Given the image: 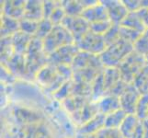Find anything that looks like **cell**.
<instances>
[{"instance_id":"obj_1","label":"cell","mask_w":148,"mask_h":138,"mask_svg":"<svg viewBox=\"0 0 148 138\" xmlns=\"http://www.w3.org/2000/svg\"><path fill=\"white\" fill-rule=\"evenodd\" d=\"M25 57H26L27 65L26 80H35L37 74L45 65H48V55L43 50L42 40L33 36Z\"/></svg>"},{"instance_id":"obj_2","label":"cell","mask_w":148,"mask_h":138,"mask_svg":"<svg viewBox=\"0 0 148 138\" xmlns=\"http://www.w3.org/2000/svg\"><path fill=\"white\" fill-rule=\"evenodd\" d=\"M134 52V44L120 40L106 48L99 57L104 67L118 68L123 61Z\"/></svg>"},{"instance_id":"obj_3","label":"cell","mask_w":148,"mask_h":138,"mask_svg":"<svg viewBox=\"0 0 148 138\" xmlns=\"http://www.w3.org/2000/svg\"><path fill=\"white\" fill-rule=\"evenodd\" d=\"M42 43L45 54L50 55L64 46L75 44V40L71 33L61 24L55 25L52 32L42 40Z\"/></svg>"},{"instance_id":"obj_4","label":"cell","mask_w":148,"mask_h":138,"mask_svg":"<svg viewBox=\"0 0 148 138\" xmlns=\"http://www.w3.org/2000/svg\"><path fill=\"white\" fill-rule=\"evenodd\" d=\"M35 80L47 93L53 95L65 82H67V80L59 73L56 66L51 64L46 65L40 71Z\"/></svg>"},{"instance_id":"obj_5","label":"cell","mask_w":148,"mask_h":138,"mask_svg":"<svg viewBox=\"0 0 148 138\" xmlns=\"http://www.w3.org/2000/svg\"><path fill=\"white\" fill-rule=\"evenodd\" d=\"M146 64L144 56L134 51L118 67L121 80L128 84H132L136 76L140 73V71L145 67Z\"/></svg>"},{"instance_id":"obj_6","label":"cell","mask_w":148,"mask_h":138,"mask_svg":"<svg viewBox=\"0 0 148 138\" xmlns=\"http://www.w3.org/2000/svg\"><path fill=\"white\" fill-rule=\"evenodd\" d=\"M80 52L88 53L94 55H100L107 48V44L103 35H99L93 32H89L85 34L78 42L75 43Z\"/></svg>"},{"instance_id":"obj_7","label":"cell","mask_w":148,"mask_h":138,"mask_svg":"<svg viewBox=\"0 0 148 138\" xmlns=\"http://www.w3.org/2000/svg\"><path fill=\"white\" fill-rule=\"evenodd\" d=\"M80 51L75 43L64 46V47L56 50L55 52L48 55V64L53 65H72L75 56Z\"/></svg>"},{"instance_id":"obj_8","label":"cell","mask_w":148,"mask_h":138,"mask_svg":"<svg viewBox=\"0 0 148 138\" xmlns=\"http://www.w3.org/2000/svg\"><path fill=\"white\" fill-rule=\"evenodd\" d=\"M63 26L68 30L75 40V43L90 30V24L81 16H65L62 22Z\"/></svg>"},{"instance_id":"obj_9","label":"cell","mask_w":148,"mask_h":138,"mask_svg":"<svg viewBox=\"0 0 148 138\" xmlns=\"http://www.w3.org/2000/svg\"><path fill=\"white\" fill-rule=\"evenodd\" d=\"M71 66H72L73 71L90 68L103 70L105 68L99 55H94L85 52H79L77 54Z\"/></svg>"},{"instance_id":"obj_10","label":"cell","mask_w":148,"mask_h":138,"mask_svg":"<svg viewBox=\"0 0 148 138\" xmlns=\"http://www.w3.org/2000/svg\"><path fill=\"white\" fill-rule=\"evenodd\" d=\"M101 2L105 6L112 24L121 25L129 13L123 2L119 0H102Z\"/></svg>"},{"instance_id":"obj_11","label":"cell","mask_w":148,"mask_h":138,"mask_svg":"<svg viewBox=\"0 0 148 138\" xmlns=\"http://www.w3.org/2000/svg\"><path fill=\"white\" fill-rule=\"evenodd\" d=\"M141 97V94L137 90L134 86L130 84L127 89L124 90L120 97V103H121V109L124 111L127 114H134L137 102Z\"/></svg>"},{"instance_id":"obj_12","label":"cell","mask_w":148,"mask_h":138,"mask_svg":"<svg viewBox=\"0 0 148 138\" xmlns=\"http://www.w3.org/2000/svg\"><path fill=\"white\" fill-rule=\"evenodd\" d=\"M2 65H4L15 78H18L26 80L27 65H26V57H25V55L14 54L12 57L6 64H4Z\"/></svg>"},{"instance_id":"obj_13","label":"cell","mask_w":148,"mask_h":138,"mask_svg":"<svg viewBox=\"0 0 148 138\" xmlns=\"http://www.w3.org/2000/svg\"><path fill=\"white\" fill-rule=\"evenodd\" d=\"M81 17L84 18L89 24L110 19L107 9L101 1H99L89 8H85Z\"/></svg>"},{"instance_id":"obj_14","label":"cell","mask_w":148,"mask_h":138,"mask_svg":"<svg viewBox=\"0 0 148 138\" xmlns=\"http://www.w3.org/2000/svg\"><path fill=\"white\" fill-rule=\"evenodd\" d=\"M26 1L23 0H13V1H4L2 5V15L20 20L24 17Z\"/></svg>"},{"instance_id":"obj_15","label":"cell","mask_w":148,"mask_h":138,"mask_svg":"<svg viewBox=\"0 0 148 138\" xmlns=\"http://www.w3.org/2000/svg\"><path fill=\"white\" fill-rule=\"evenodd\" d=\"M99 113V111L98 103L91 101L89 103L86 104L81 111H79L78 112H76V113L71 116H72V118L75 124L79 125V127H81L85 124H86L88 122H89L91 119H93L94 117L96 115H98Z\"/></svg>"},{"instance_id":"obj_16","label":"cell","mask_w":148,"mask_h":138,"mask_svg":"<svg viewBox=\"0 0 148 138\" xmlns=\"http://www.w3.org/2000/svg\"><path fill=\"white\" fill-rule=\"evenodd\" d=\"M105 121H106V115L99 113L93 119H91L86 124L79 127V129L76 132V135L88 136L93 134H96L99 130L105 128Z\"/></svg>"},{"instance_id":"obj_17","label":"cell","mask_w":148,"mask_h":138,"mask_svg":"<svg viewBox=\"0 0 148 138\" xmlns=\"http://www.w3.org/2000/svg\"><path fill=\"white\" fill-rule=\"evenodd\" d=\"M23 19H29L36 22H40V20L43 19L42 1H38V0L26 1Z\"/></svg>"},{"instance_id":"obj_18","label":"cell","mask_w":148,"mask_h":138,"mask_svg":"<svg viewBox=\"0 0 148 138\" xmlns=\"http://www.w3.org/2000/svg\"><path fill=\"white\" fill-rule=\"evenodd\" d=\"M13 113L16 121H18V122L21 124H28L29 125H32L38 124L40 120H42V116L37 113V112L23 108H16L14 110Z\"/></svg>"},{"instance_id":"obj_19","label":"cell","mask_w":148,"mask_h":138,"mask_svg":"<svg viewBox=\"0 0 148 138\" xmlns=\"http://www.w3.org/2000/svg\"><path fill=\"white\" fill-rule=\"evenodd\" d=\"M98 103L99 113L108 115L121 109L120 99L113 95H106Z\"/></svg>"},{"instance_id":"obj_20","label":"cell","mask_w":148,"mask_h":138,"mask_svg":"<svg viewBox=\"0 0 148 138\" xmlns=\"http://www.w3.org/2000/svg\"><path fill=\"white\" fill-rule=\"evenodd\" d=\"M33 36H30L29 34H26L22 32H18L11 36L13 48L15 51V54H23L25 55L28 51L29 45L32 42V39Z\"/></svg>"},{"instance_id":"obj_21","label":"cell","mask_w":148,"mask_h":138,"mask_svg":"<svg viewBox=\"0 0 148 138\" xmlns=\"http://www.w3.org/2000/svg\"><path fill=\"white\" fill-rule=\"evenodd\" d=\"M91 101H92V100L89 98L72 96L64 100L62 102V104L64 107V109L67 111L71 115H73L82 110L86 104L89 103Z\"/></svg>"},{"instance_id":"obj_22","label":"cell","mask_w":148,"mask_h":138,"mask_svg":"<svg viewBox=\"0 0 148 138\" xmlns=\"http://www.w3.org/2000/svg\"><path fill=\"white\" fill-rule=\"evenodd\" d=\"M140 120L137 118L135 114H128L124 119L123 122L121 124V127L119 128L121 134L124 138H132V135L140 124Z\"/></svg>"},{"instance_id":"obj_23","label":"cell","mask_w":148,"mask_h":138,"mask_svg":"<svg viewBox=\"0 0 148 138\" xmlns=\"http://www.w3.org/2000/svg\"><path fill=\"white\" fill-rule=\"evenodd\" d=\"M103 78L106 92L107 94H109V92L121 80L119 68L105 67L103 71Z\"/></svg>"},{"instance_id":"obj_24","label":"cell","mask_w":148,"mask_h":138,"mask_svg":"<svg viewBox=\"0 0 148 138\" xmlns=\"http://www.w3.org/2000/svg\"><path fill=\"white\" fill-rule=\"evenodd\" d=\"M19 32V20L2 15L1 16V38L11 37Z\"/></svg>"},{"instance_id":"obj_25","label":"cell","mask_w":148,"mask_h":138,"mask_svg":"<svg viewBox=\"0 0 148 138\" xmlns=\"http://www.w3.org/2000/svg\"><path fill=\"white\" fill-rule=\"evenodd\" d=\"M121 25L131 30H134L135 32H138L141 34H144L146 30L145 26L143 23L142 19L138 16L137 12H129Z\"/></svg>"},{"instance_id":"obj_26","label":"cell","mask_w":148,"mask_h":138,"mask_svg":"<svg viewBox=\"0 0 148 138\" xmlns=\"http://www.w3.org/2000/svg\"><path fill=\"white\" fill-rule=\"evenodd\" d=\"M127 115L128 114L121 109L106 115L105 127L110 129H119Z\"/></svg>"},{"instance_id":"obj_27","label":"cell","mask_w":148,"mask_h":138,"mask_svg":"<svg viewBox=\"0 0 148 138\" xmlns=\"http://www.w3.org/2000/svg\"><path fill=\"white\" fill-rule=\"evenodd\" d=\"M132 85L141 95L148 94V64H146L140 73L136 76Z\"/></svg>"},{"instance_id":"obj_28","label":"cell","mask_w":148,"mask_h":138,"mask_svg":"<svg viewBox=\"0 0 148 138\" xmlns=\"http://www.w3.org/2000/svg\"><path fill=\"white\" fill-rule=\"evenodd\" d=\"M61 4H62V8H64L66 16H70V17L81 16L85 9L81 1L66 0V1H61Z\"/></svg>"},{"instance_id":"obj_29","label":"cell","mask_w":148,"mask_h":138,"mask_svg":"<svg viewBox=\"0 0 148 138\" xmlns=\"http://www.w3.org/2000/svg\"><path fill=\"white\" fill-rule=\"evenodd\" d=\"M106 95L107 92L104 85L103 72H102L92 84V97H91V99H92L93 102H99Z\"/></svg>"},{"instance_id":"obj_30","label":"cell","mask_w":148,"mask_h":138,"mask_svg":"<svg viewBox=\"0 0 148 138\" xmlns=\"http://www.w3.org/2000/svg\"><path fill=\"white\" fill-rule=\"evenodd\" d=\"M47 128L42 124H35L28 125L26 129V138H52Z\"/></svg>"},{"instance_id":"obj_31","label":"cell","mask_w":148,"mask_h":138,"mask_svg":"<svg viewBox=\"0 0 148 138\" xmlns=\"http://www.w3.org/2000/svg\"><path fill=\"white\" fill-rule=\"evenodd\" d=\"M15 54L11 37L1 38V63L6 64Z\"/></svg>"},{"instance_id":"obj_32","label":"cell","mask_w":148,"mask_h":138,"mask_svg":"<svg viewBox=\"0 0 148 138\" xmlns=\"http://www.w3.org/2000/svg\"><path fill=\"white\" fill-rule=\"evenodd\" d=\"M77 138H124L121 134L119 129H110V128H103L88 136H83L76 135Z\"/></svg>"},{"instance_id":"obj_33","label":"cell","mask_w":148,"mask_h":138,"mask_svg":"<svg viewBox=\"0 0 148 138\" xmlns=\"http://www.w3.org/2000/svg\"><path fill=\"white\" fill-rule=\"evenodd\" d=\"M137 118L140 121H144L147 119L148 116V94L141 95L140 99L137 102L135 113Z\"/></svg>"},{"instance_id":"obj_34","label":"cell","mask_w":148,"mask_h":138,"mask_svg":"<svg viewBox=\"0 0 148 138\" xmlns=\"http://www.w3.org/2000/svg\"><path fill=\"white\" fill-rule=\"evenodd\" d=\"M39 27V22L32 21V20L22 19L19 20V30L30 36H35Z\"/></svg>"},{"instance_id":"obj_35","label":"cell","mask_w":148,"mask_h":138,"mask_svg":"<svg viewBox=\"0 0 148 138\" xmlns=\"http://www.w3.org/2000/svg\"><path fill=\"white\" fill-rule=\"evenodd\" d=\"M54 25L49 19H43L39 22V27L37 30V32L35 34V37H37L40 40H43L47 35L52 32Z\"/></svg>"},{"instance_id":"obj_36","label":"cell","mask_w":148,"mask_h":138,"mask_svg":"<svg viewBox=\"0 0 148 138\" xmlns=\"http://www.w3.org/2000/svg\"><path fill=\"white\" fill-rule=\"evenodd\" d=\"M103 37L107 44V47L117 42H119L120 40H121L120 34V25L113 24L112 27L103 35Z\"/></svg>"},{"instance_id":"obj_37","label":"cell","mask_w":148,"mask_h":138,"mask_svg":"<svg viewBox=\"0 0 148 138\" xmlns=\"http://www.w3.org/2000/svg\"><path fill=\"white\" fill-rule=\"evenodd\" d=\"M120 34H121V40L126 41V42H128L132 44H134L143 35L138 32H135L134 30L123 27V26H121V25H120Z\"/></svg>"},{"instance_id":"obj_38","label":"cell","mask_w":148,"mask_h":138,"mask_svg":"<svg viewBox=\"0 0 148 138\" xmlns=\"http://www.w3.org/2000/svg\"><path fill=\"white\" fill-rule=\"evenodd\" d=\"M72 87H73V79L65 82L61 88L55 92L53 95L55 100L57 101H64L67 98L71 96V90H72Z\"/></svg>"},{"instance_id":"obj_39","label":"cell","mask_w":148,"mask_h":138,"mask_svg":"<svg viewBox=\"0 0 148 138\" xmlns=\"http://www.w3.org/2000/svg\"><path fill=\"white\" fill-rule=\"evenodd\" d=\"M112 25L113 24H112V22L110 19L95 22V23L90 24V30L99 35H104L112 27Z\"/></svg>"},{"instance_id":"obj_40","label":"cell","mask_w":148,"mask_h":138,"mask_svg":"<svg viewBox=\"0 0 148 138\" xmlns=\"http://www.w3.org/2000/svg\"><path fill=\"white\" fill-rule=\"evenodd\" d=\"M134 51L144 57L148 54V39L144 34L134 43Z\"/></svg>"},{"instance_id":"obj_41","label":"cell","mask_w":148,"mask_h":138,"mask_svg":"<svg viewBox=\"0 0 148 138\" xmlns=\"http://www.w3.org/2000/svg\"><path fill=\"white\" fill-rule=\"evenodd\" d=\"M65 16H66V14L64 12V8H62V4H61L60 7L56 8L53 10V12L50 16L49 19L51 20V21H52V23L55 26V25H61V24H62V22H63V20L64 19Z\"/></svg>"},{"instance_id":"obj_42","label":"cell","mask_w":148,"mask_h":138,"mask_svg":"<svg viewBox=\"0 0 148 138\" xmlns=\"http://www.w3.org/2000/svg\"><path fill=\"white\" fill-rule=\"evenodd\" d=\"M61 6V1H42L43 19H49L53 10Z\"/></svg>"},{"instance_id":"obj_43","label":"cell","mask_w":148,"mask_h":138,"mask_svg":"<svg viewBox=\"0 0 148 138\" xmlns=\"http://www.w3.org/2000/svg\"><path fill=\"white\" fill-rule=\"evenodd\" d=\"M16 81V78L9 71L1 65V82L3 85H12Z\"/></svg>"},{"instance_id":"obj_44","label":"cell","mask_w":148,"mask_h":138,"mask_svg":"<svg viewBox=\"0 0 148 138\" xmlns=\"http://www.w3.org/2000/svg\"><path fill=\"white\" fill-rule=\"evenodd\" d=\"M122 2L129 12H137L143 8L142 0H123Z\"/></svg>"},{"instance_id":"obj_45","label":"cell","mask_w":148,"mask_h":138,"mask_svg":"<svg viewBox=\"0 0 148 138\" xmlns=\"http://www.w3.org/2000/svg\"><path fill=\"white\" fill-rule=\"evenodd\" d=\"M137 14L142 19L145 28L148 29V8H142L140 10L137 11Z\"/></svg>"},{"instance_id":"obj_46","label":"cell","mask_w":148,"mask_h":138,"mask_svg":"<svg viewBox=\"0 0 148 138\" xmlns=\"http://www.w3.org/2000/svg\"><path fill=\"white\" fill-rule=\"evenodd\" d=\"M132 138H145V132H144V124H143V121L140 122V124L137 127V129L132 135Z\"/></svg>"},{"instance_id":"obj_47","label":"cell","mask_w":148,"mask_h":138,"mask_svg":"<svg viewBox=\"0 0 148 138\" xmlns=\"http://www.w3.org/2000/svg\"><path fill=\"white\" fill-rule=\"evenodd\" d=\"M144 124V132H145V138H148V119L143 121Z\"/></svg>"},{"instance_id":"obj_48","label":"cell","mask_w":148,"mask_h":138,"mask_svg":"<svg viewBox=\"0 0 148 138\" xmlns=\"http://www.w3.org/2000/svg\"><path fill=\"white\" fill-rule=\"evenodd\" d=\"M144 35H145V36L148 39V29H146V30H145V33H144Z\"/></svg>"},{"instance_id":"obj_49","label":"cell","mask_w":148,"mask_h":138,"mask_svg":"<svg viewBox=\"0 0 148 138\" xmlns=\"http://www.w3.org/2000/svg\"><path fill=\"white\" fill-rule=\"evenodd\" d=\"M145 61H146V63L148 64V54L145 56Z\"/></svg>"},{"instance_id":"obj_50","label":"cell","mask_w":148,"mask_h":138,"mask_svg":"<svg viewBox=\"0 0 148 138\" xmlns=\"http://www.w3.org/2000/svg\"><path fill=\"white\" fill-rule=\"evenodd\" d=\"M147 119H148V116H147Z\"/></svg>"}]
</instances>
